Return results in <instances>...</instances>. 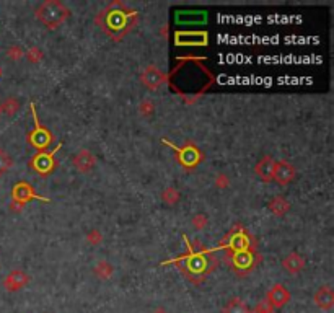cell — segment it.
<instances>
[{"instance_id": "4dcf8cb0", "label": "cell", "mask_w": 334, "mask_h": 313, "mask_svg": "<svg viewBox=\"0 0 334 313\" xmlns=\"http://www.w3.org/2000/svg\"><path fill=\"white\" fill-rule=\"evenodd\" d=\"M153 313H168V312H166L165 309H157V310L153 312Z\"/></svg>"}, {"instance_id": "ba28073f", "label": "cell", "mask_w": 334, "mask_h": 313, "mask_svg": "<svg viewBox=\"0 0 334 313\" xmlns=\"http://www.w3.org/2000/svg\"><path fill=\"white\" fill-rule=\"evenodd\" d=\"M168 78H170V75H166V73L160 70L157 65H147L140 73V82L150 90L160 88L163 83L168 82Z\"/></svg>"}, {"instance_id": "83f0119b", "label": "cell", "mask_w": 334, "mask_h": 313, "mask_svg": "<svg viewBox=\"0 0 334 313\" xmlns=\"http://www.w3.org/2000/svg\"><path fill=\"white\" fill-rule=\"evenodd\" d=\"M193 225H194V229H197V230H202L204 227L207 225V222H209V219H207V216H204V214H197V216H194L193 217Z\"/></svg>"}, {"instance_id": "2e32d148", "label": "cell", "mask_w": 334, "mask_h": 313, "mask_svg": "<svg viewBox=\"0 0 334 313\" xmlns=\"http://www.w3.org/2000/svg\"><path fill=\"white\" fill-rule=\"evenodd\" d=\"M303 266H305V260L299 253H290L289 256L284 258L282 268L286 269L289 274H299Z\"/></svg>"}, {"instance_id": "5b68a950", "label": "cell", "mask_w": 334, "mask_h": 313, "mask_svg": "<svg viewBox=\"0 0 334 313\" xmlns=\"http://www.w3.org/2000/svg\"><path fill=\"white\" fill-rule=\"evenodd\" d=\"M62 149V144H57L52 150H44V152H38L36 155L29 160V168L34 170L39 176H49L52 171L57 168V152Z\"/></svg>"}, {"instance_id": "d6a6232c", "label": "cell", "mask_w": 334, "mask_h": 313, "mask_svg": "<svg viewBox=\"0 0 334 313\" xmlns=\"http://www.w3.org/2000/svg\"><path fill=\"white\" fill-rule=\"evenodd\" d=\"M0 75H2V70H0Z\"/></svg>"}, {"instance_id": "4316f807", "label": "cell", "mask_w": 334, "mask_h": 313, "mask_svg": "<svg viewBox=\"0 0 334 313\" xmlns=\"http://www.w3.org/2000/svg\"><path fill=\"white\" fill-rule=\"evenodd\" d=\"M255 313H276V309L268 302V300H261V302L256 305Z\"/></svg>"}, {"instance_id": "ac0fdd59", "label": "cell", "mask_w": 334, "mask_h": 313, "mask_svg": "<svg viewBox=\"0 0 334 313\" xmlns=\"http://www.w3.org/2000/svg\"><path fill=\"white\" fill-rule=\"evenodd\" d=\"M224 313H250V309L241 299L233 297L228 300L227 305L224 307Z\"/></svg>"}, {"instance_id": "5bb4252c", "label": "cell", "mask_w": 334, "mask_h": 313, "mask_svg": "<svg viewBox=\"0 0 334 313\" xmlns=\"http://www.w3.org/2000/svg\"><path fill=\"white\" fill-rule=\"evenodd\" d=\"M274 167H276V160L271 155H264L261 160L256 163L255 167V173L261 178L264 183H271L272 178H274Z\"/></svg>"}, {"instance_id": "7c38bea8", "label": "cell", "mask_w": 334, "mask_h": 313, "mask_svg": "<svg viewBox=\"0 0 334 313\" xmlns=\"http://www.w3.org/2000/svg\"><path fill=\"white\" fill-rule=\"evenodd\" d=\"M266 300H268L274 309H281V307L289 304L290 294L282 284H274L268 292H266Z\"/></svg>"}, {"instance_id": "8fae6325", "label": "cell", "mask_w": 334, "mask_h": 313, "mask_svg": "<svg viewBox=\"0 0 334 313\" xmlns=\"http://www.w3.org/2000/svg\"><path fill=\"white\" fill-rule=\"evenodd\" d=\"M72 165L80 171V173H88V171H91L95 168L96 158H95L93 153H91V150L82 149L72 157Z\"/></svg>"}, {"instance_id": "d4e9b609", "label": "cell", "mask_w": 334, "mask_h": 313, "mask_svg": "<svg viewBox=\"0 0 334 313\" xmlns=\"http://www.w3.org/2000/svg\"><path fill=\"white\" fill-rule=\"evenodd\" d=\"M86 242H88L91 247H98L103 242V235L100 230H90L86 233Z\"/></svg>"}, {"instance_id": "3957f363", "label": "cell", "mask_w": 334, "mask_h": 313, "mask_svg": "<svg viewBox=\"0 0 334 313\" xmlns=\"http://www.w3.org/2000/svg\"><path fill=\"white\" fill-rule=\"evenodd\" d=\"M38 20L49 29H55L70 16V10L59 0H46L36 8Z\"/></svg>"}, {"instance_id": "7a4b0ae2", "label": "cell", "mask_w": 334, "mask_h": 313, "mask_svg": "<svg viewBox=\"0 0 334 313\" xmlns=\"http://www.w3.org/2000/svg\"><path fill=\"white\" fill-rule=\"evenodd\" d=\"M184 243H186V253L179 260L173 261V265L181 269L191 281L197 282L196 276H199V281H202L209 273L214 271L219 263L214 250H207L199 242H189L186 235H184Z\"/></svg>"}, {"instance_id": "1f68e13d", "label": "cell", "mask_w": 334, "mask_h": 313, "mask_svg": "<svg viewBox=\"0 0 334 313\" xmlns=\"http://www.w3.org/2000/svg\"><path fill=\"white\" fill-rule=\"evenodd\" d=\"M3 114V109H2V103H0V116Z\"/></svg>"}, {"instance_id": "603a6c76", "label": "cell", "mask_w": 334, "mask_h": 313, "mask_svg": "<svg viewBox=\"0 0 334 313\" xmlns=\"http://www.w3.org/2000/svg\"><path fill=\"white\" fill-rule=\"evenodd\" d=\"M24 54H26V57L31 64H39L42 57H44V54H42L39 47H29L28 52H24Z\"/></svg>"}, {"instance_id": "277c9868", "label": "cell", "mask_w": 334, "mask_h": 313, "mask_svg": "<svg viewBox=\"0 0 334 313\" xmlns=\"http://www.w3.org/2000/svg\"><path fill=\"white\" fill-rule=\"evenodd\" d=\"M163 144L171 147V149L176 152V160L181 163L188 171H193L197 165L204 160L202 152L197 149V145L194 142H189V140H188V142L184 144L183 147H176L175 144H171L170 140L163 139Z\"/></svg>"}, {"instance_id": "e0dca14e", "label": "cell", "mask_w": 334, "mask_h": 313, "mask_svg": "<svg viewBox=\"0 0 334 313\" xmlns=\"http://www.w3.org/2000/svg\"><path fill=\"white\" fill-rule=\"evenodd\" d=\"M268 209L272 214H274V216L282 217V216H286V214L289 212L290 204H289V201L286 198H282V196H276V198H272L269 201Z\"/></svg>"}, {"instance_id": "f546056e", "label": "cell", "mask_w": 334, "mask_h": 313, "mask_svg": "<svg viewBox=\"0 0 334 313\" xmlns=\"http://www.w3.org/2000/svg\"><path fill=\"white\" fill-rule=\"evenodd\" d=\"M162 36H165V38H166V36H168V28H166V26L162 28Z\"/></svg>"}, {"instance_id": "9c48e42d", "label": "cell", "mask_w": 334, "mask_h": 313, "mask_svg": "<svg viewBox=\"0 0 334 313\" xmlns=\"http://www.w3.org/2000/svg\"><path fill=\"white\" fill-rule=\"evenodd\" d=\"M295 176H297V170L290 162H287V160L276 162L274 178H272V181H276L277 185H281V186H287L295 180Z\"/></svg>"}, {"instance_id": "cb8c5ba5", "label": "cell", "mask_w": 334, "mask_h": 313, "mask_svg": "<svg viewBox=\"0 0 334 313\" xmlns=\"http://www.w3.org/2000/svg\"><path fill=\"white\" fill-rule=\"evenodd\" d=\"M153 111H155V104H153V101H150V100H144L139 104V114H142L144 118L152 116Z\"/></svg>"}, {"instance_id": "836d02e7", "label": "cell", "mask_w": 334, "mask_h": 313, "mask_svg": "<svg viewBox=\"0 0 334 313\" xmlns=\"http://www.w3.org/2000/svg\"><path fill=\"white\" fill-rule=\"evenodd\" d=\"M250 313H255V312H250Z\"/></svg>"}, {"instance_id": "30bf717a", "label": "cell", "mask_w": 334, "mask_h": 313, "mask_svg": "<svg viewBox=\"0 0 334 313\" xmlns=\"http://www.w3.org/2000/svg\"><path fill=\"white\" fill-rule=\"evenodd\" d=\"M207 42V33L204 31H178L175 34L176 46H206Z\"/></svg>"}, {"instance_id": "8992f818", "label": "cell", "mask_w": 334, "mask_h": 313, "mask_svg": "<svg viewBox=\"0 0 334 313\" xmlns=\"http://www.w3.org/2000/svg\"><path fill=\"white\" fill-rule=\"evenodd\" d=\"M31 113H33L34 129L28 134V142H29V145L33 147V149H36L38 152L49 150V147H51V144L54 142L52 132L39 122L38 114H36V106H34V103H31Z\"/></svg>"}, {"instance_id": "4fadbf2b", "label": "cell", "mask_w": 334, "mask_h": 313, "mask_svg": "<svg viewBox=\"0 0 334 313\" xmlns=\"http://www.w3.org/2000/svg\"><path fill=\"white\" fill-rule=\"evenodd\" d=\"M28 281L29 279H28L26 273L20 271V269H15V271H11L7 278L3 279V287H5V291H8V292H16V291L23 289V287L28 284Z\"/></svg>"}, {"instance_id": "6da1fadb", "label": "cell", "mask_w": 334, "mask_h": 313, "mask_svg": "<svg viewBox=\"0 0 334 313\" xmlns=\"http://www.w3.org/2000/svg\"><path fill=\"white\" fill-rule=\"evenodd\" d=\"M95 23L113 41H122L139 23V13L122 2H111L95 16Z\"/></svg>"}, {"instance_id": "44dd1931", "label": "cell", "mask_w": 334, "mask_h": 313, "mask_svg": "<svg viewBox=\"0 0 334 313\" xmlns=\"http://www.w3.org/2000/svg\"><path fill=\"white\" fill-rule=\"evenodd\" d=\"M2 109H3V113H5V114L13 116V114L18 111V109H20V101H18L15 96L5 98V100L2 101Z\"/></svg>"}, {"instance_id": "f1b7e54d", "label": "cell", "mask_w": 334, "mask_h": 313, "mask_svg": "<svg viewBox=\"0 0 334 313\" xmlns=\"http://www.w3.org/2000/svg\"><path fill=\"white\" fill-rule=\"evenodd\" d=\"M228 185H230V178H228L225 173H219L215 176V186L217 188L225 189V188H228Z\"/></svg>"}, {"instance_id": "9a60e30c", "label": "cell", "mask_w": 334, "mask_h": 313, "mask_svg": "<svg viewBox=\"0 0 334 313\" xmlns=\"http://www.w3.org/2000/svg\"><path fill=\"white\" fill-rule=\"evenodd\" d=\"M315 305L321 310H331L334 307V292L330 286H323L315 292L313 296Z\"/></svg>"}, {"instance_id": "7402d4cb", "label": "cell", "mask_w": 334, "mask_h": 313, "mask_svg": "<svg viewBox=\"0 0 334 313\" xmlns=\"http://www.w3.org/2000/svg\"><path fill=\"white\" fill-rule=\"evenodd\" d=\"M11 167H13V158H11L3 149H0V176L7 173Z\"/></svg>"}, {"instance_id": "ffe728a7", "label": "cell", "mask_w": 334, "mask_h": 313, "mask_svg": "<svg viewBox=\"0 0 334 313\" xmlns=\"http://www.w3.org/2000/svg\"><path fill=\"white\" fill-rule=\"evenodd\" d=\"M179 198H181V193H179L176 188L170 186L162 191V201L168 206H175L176 202H179Z\"/></svg>"}, {"instance_id": "d6986e66", "label": "cell", "mask_w": 334, "mask_h": 313, "mask_svg": "<svg viewBox=\"0 0 334 313\" xmlns=\"http://www.w3.org/2000/svg\"><path fill=\"white\" fill-rule=\"evenodd\" d=\"M93 271H95V274H96V278H98V279L106 281V279L111 278V276H113L114 269H113V266H111L106 260H101V261H98V265L95 266Z\"/></svg>"}, {"instance_id": "484cf974", "label": "cell", "mask_w": 334, "mask_h": 313, "mask_svg": "<svg viewBox=\"0 0 334 313\" xmlns=\"http://www.w3.org/2000/svg\"><path fill=\"white\" fill-rule=\"evenodd\" d=\"M24 56V51L20 46H11L7 49V57L11 60H20Z\"/></svg>"}, {"instance_id": "52a82bcc", "label": "cell", "mask_w": 334, "mask_h": 313, "mask_svg": "<svg viewBox=\"0 0 334 313\" xmlns=\"http://www.w3.org/2000/svg\"><path fill=\"white\" fill-rule=\"evenodd\" d=\"M34 199L42 201V202H49L47 198H42V196H39L38 193H36L29 183H26V181L16 183L13 191H11V201H15L21 206H26L29 201H34Z\"/></svg>"}]
</instances>
